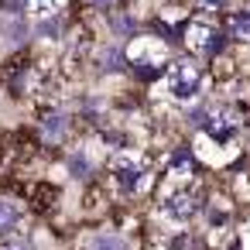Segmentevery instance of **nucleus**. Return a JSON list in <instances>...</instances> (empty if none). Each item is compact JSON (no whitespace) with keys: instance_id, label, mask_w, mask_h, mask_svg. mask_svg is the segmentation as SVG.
<instances>
[{"instance_id":"0eeeda50","label":"nucleus","mask_w":250,"mask_h":250,"mask_svg":"<svg viewBox=\"0 0 250 250\" xmlns=\"http://www.w3.org/2000/svg\"><path fill=\"white\" fill-rule=\"evenodd\" d=\"M106 28H110V38L117 45H127L130 38H137L144 28H141V18H134L130 11H110L106 14Z\"/></svg>"},{"instance_id":"20e7f679","label":"nucleus","mask_w":250,"mask_h":250,"mask_svg":"<svg viewBox=\"0 0 250 250\" xmlns=\"http://www.w3.org/2000/svg\"><path fill=\"white\" fill-rule=\"evenodd\" d=\"M72 124H76V117L65 106H42L35 117V141L42 147H62L76 130Z\"/></svg>"},{"instance_id":"423d86ee","label":"nucleus","mask_w":250,"mask_h":250,"mask_svg":"<svg viewBox=\"0 0 250 250\" xmlns=\"http://www.w3.org/2000/svg\"><path fill=\"white\" fill-rule=\"evenodd\" d=\"M62 165H65V175H69L72 182H79V185H93V178H96V161H93L89 151H83V147L65 151Z\"/></svg>"},{"instance_id":"f8f14e48","label":"nucleus","mask_w":250,"mask_h":250,"mask_svg":"<svg viewBox=\"0 0 250 250\" xmlns=\"http://www.w3.org/2000/svg\"><path fill=\"white\" fill-rule=\"evenodd\" d=\"M188 7L199 14V18H209V14H223L229 7V0H188Z\"/></svg>"},{"instance_id":"39448f33","label":"nucleus","mask_w":250,"mask_h":250,"mask_svg":"<svg viewBox=\"0 0 250 250\" xmlns=\"http://www.w3.org/2000/svg\"><path fill=\"white\" fill-rule=\"evenodd\" d=\"M89 65L100 72V76H124L127 72V59H124V48L117 42H106V45H96L93 55H89Z\"/></svg>"},{"instance_id":"7ed1b4c3","label":"nucleus","mask_w":250,"mask_h":250,"mask_svg":"<svg viewBox=\"0 0 250 250\" xmlns=\"http://www.w3.org/2000/svg\"><path fill=\"white\" fill-rule=\"evenodd\" d=\"M202 206H206L202 188H199L195 182H188V185H168L154 209H158V216H161V219L185 226V223H192V219L202 212Z\"/></svg>"},{"instance_id":"f257e3e1","label":"nucleus","mask_w":250,"mask_h":250,"mask_svg":"<svg viewBox=\"0 0 250 250\" xmlns=\"http://www.w3.org/2000/svg\"><path fill=\"white\" fill-rule=\"evenodd\" d=\"M106 171H110V185L120 195H141L144 188H151L154 161L147 158V151L124 147V151H110V168Z\"/></svg>"},{"instance_id":"6e6552de","label":"nucleus","mask_w":250,"mask_h":250,"mask_svg":"<svg viewBox=\"0 0 250 250\" xmlns=\"http://www.w3.org/2000/svg\"><path fill=\"white\" fill-rule=\"evenodd\" d=\"M24 219H28V212L18 199L0 195V240L14 236V233H24Z\"/></svg>"},{"instance_id":"9b49d317","label":"nucleus","mask_w":250,"mask_h":250,"mask_svg":"<svg viewBox=\"0 0 250 250\" xmlns=\"http://www.w3.org/2000/svg\"><path fill=\"white\" fill-rule=\"evenodd\" d=\"M223 28H226V35H229V38H243V42H250V7L229 11Z\"/></svg>"},{"instance_id":"9d476101","label":"nucleus","mask_w":250,"mask_h":250,"mask_svg":"<svg viewBox=\"0 0 250 250\" xmlns=\"http://www.w3.org/2000/svg\"><path fill=\"white\" fill-rule=\"evenodd\" d=\"M69 0H24V14L35 18V21H45V18H59L65 11Z\"/></svg>"},{"instance_id":"f03ea898","label":"nucleus","mask_w":250,"mask_h":250,"mask_svg":"<svg viewBox=\"0 0 250 250\" xmlns=\"http://www.w3.org/2000/svg\"><path fill=\"white\" fill-rule=\"evenodd\" d=\"M206 76H209V69H206L199 59H192V55H175L171 65H168V72H165L168 100H175V103H192V100H199V93H202V86H206Z\"/></svg>"},{"instance_id":"ddd939ff","label":"nucleus","mask_w":250,"mask_h":250,"mask_svg":"<svg viewBox=\"0 0 250 250\" xmlns=\"http://www.w3.org/2000/svg\"><path fill=\"white\" fill-rule=\"evenodd\" d=\"M0 250H35V240L24 236V233H14V236H4V240H0Z\"/></svg>"},{"instance_id":"1a4fd4ad","label":"nucleus","mask_w":250,"mask_h":250,"mask_svg":"<svg viewBox=\"0 0 250 250\" xmlns=\"http://www.w3.org/2000/svg\"><path fill=\"white\" fill-rule=\"evenodd\" d=\"M130 247L134 243H130V236L124 229H96L83 243V250H130Z\"/></svg>"}]
</instances>
